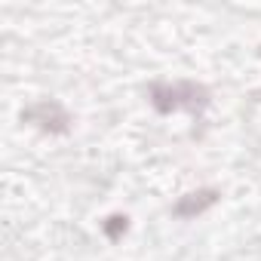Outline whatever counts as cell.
Wrapping results in <instances>:
<instances>
[{
	"instance_id": "1",
	"label": "cell",
	"mask_w": 261,
	"mask_h": 261,
	"mask_svg": "<svg viewBox=\"0 0 261 261\" xmlns=\"http://www.w3.org/2000/svg\"><path fill=\"white\" fill-rule=\"evenodd\" d=\"M212 200H215V194H206L203 200H188V203H181V206H178V212H181V215H188L191 209H197V212H200V209H203V206H209Z\"/></svg>"
}]
</instances>
